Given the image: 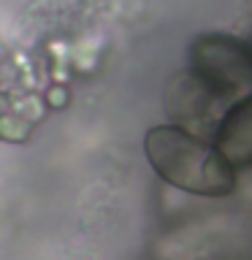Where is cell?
<instances>
[{
  "label": "cell",
  "instance_id": "3957f363",
  "mask_svg": "<svg viewBox=\"0 0 252 260\" xmlns=\"http://www.w3.org/2000/svg\"><path fill=\"white\" fill-rule=\"evenodd\" d=\"M214 146L231 168L252 166V92L225 111L217 125Z\"/></svg>",
  "mask_w": 252,
  "mask_h": 260
},
{
  "label": "cell",
  "instance_id": "6da1fadb",
  "mask_svg": "<svg viewBox=\"0 0 252 260\" xmlns=\"http://www.w3.org/2000/svg\"><path fill=\"white\" fill-rule=\"evenodd\" d=\"M149 166L163 182L201 198H225L236 190V168L217 146L179 125H158L144 138Z\"/></svg>",
  "mask_w": 252,
  "mask_h": 260
},
{
  "label": "cell",
  "instance_id": "7a4b0ae2",
  "mask_svg": "<svg viewBox=\"0 0 252 260\" xmlns=\"http://www.w3.org/2000/svg\"><path fill=\"white\" fill-rule=\"evenodd\" d=\"M190 62L201 84L219 98L252 89V46L241 38L219 32L195 38Z\"/></svg>",
  "mask_w": 252,
  "mask_h": 260
}]
</instances>
